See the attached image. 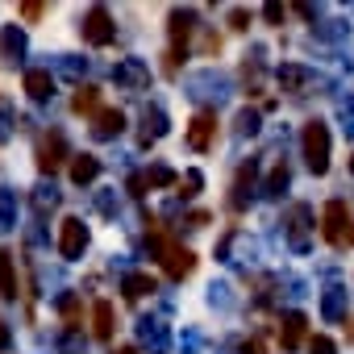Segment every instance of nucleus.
Here are the masks:
<instances>
[{
  "label": "nucleus",
  "mask_w": 354,
  "mask_h": 354,
  "mask_svg": "<svg viewBox=\"0 0 354 354\" xmlns=\"http://www.w3.org/2000/svg\"><path fill=\"white\" fill-rule=\"evenodd\" d=\"M300 142H304L308 171H313V175H325V171H329V129H325L321 121H308L304 133H300Z\"/></svg>",
  "instance_id": "f257e3e1"
},
{
  "label": "nucleus",
  "mask_w": 354,
  "mask_h": 354,
  "mask_svg": "<svg viewBox=\"0 0 354 354\" xmlns=\"http://www.w3.org/2000/svg\"><path fill=\"white\" fill-rule=\"evenodd\" d=\"M154 250H158V259H162V267H167V275H171V279L192 275L196 254H192L188 246H175V242H167V238H158V234H154Z\"/></svg>",
  "instance_id": "f03ea898"
},
{
  "label": "nucleus",
  "mask_w": 354,
  "mask_h": 354,
  "mask_svg": "<svg viewBox=\"0 0 354 354\" xmlns=\"http://www.w3.org/2000/svg\"><path fill=\"white\" fill-rule=\"evenodd\" d=\"M192 26H196V13L192 9H175L171 13V55H167V71L180 67V55H184V42H188Z\"/></svg>",
  "instance_id": "7ed1b4c3"
},
{
  "label": "nucleus",
  "mask_w": 354,
  "mask_h": 354,
  "mask_svg": "<svg viewBox=\"0 0 354 354\" xmlns=\"http://www.w3.org/2000/svg\"><path fill=\"white\" fill-rule=\"evenodd\" d=\"M308 221H313V213H308V205H292L288 209V246L296 250V254H304L308 250V242H313V230H308Z\"/></svg>",
  "instance_id": "20e7f679"
},
{
  "label": "nucleus",
  "mask_w": 354,
  "mask_h": 354,
  "mask_svg": "<svg viewBox=\"0 0 354 354\" xmlns=\"http://www.w3.org/2000/svg\"><path fill=\"white\" fill-rule=\"evenodd\" d=\"M80 30H84V42H88V46H109V42H113V34H117V26H113L109 9H100V5L84 17V26H80Z\"/></svg>",
  "instance_id": "39448f33"
},
{
  "label": "nucleus",
  "mask_w": 354,
  "mask_h": 354,
  "mask_svg": "<svg viewBox=\"0 0 354 354\" xmlns=\"http://www.w3.org/2000/svg\"><path fill=\"white\" fill-rule=\"evenodd\" d=\"M84 246H88V225H84L80 217H67V221L59 225V254H63V259H80Z\"/></svg>",
  "instance_id": "423d86ee"
},
{
  "label": "nucleus",
  "mask_w": 354,
  "mask_h": 354,
  "mask_svg": "<svg viewBox=\"0 0 354 354\" xmlns=\"http://www.w3.org/2000/svg\"><path fill=\"white\" fill-rule=\"evenodd\" d=\"M113 80H117V88H129V92H142V88L150 84V67H146L142 59H121V63L113 67Z\"/></svg>",
  "instance_id": "0eeeda50"
},
{
  "label": "nucleus",
  "mask_w": 354,
  "mask_h": 354,
  "mask_svg": "<svg viewBox=\"0 0 354 354\" xmlns=\"http://www.w3.org/2000/svg\"><path fill=\"white\" fill-rule=\"evenodd\" d=\"M275 75H279V88H283V92H292V96H304V92L313 88V80H317V75H313V67H304V63H283Z\"/></svg>",
  "instance_id": "6e6552de"
},
{
  "label": "nucleus",
  "mask_w": 354,
  "mask_h": 354,
  "mask_svg": "<svg viewBox=\"0 0 354 354\" xmlns=\"http://www.w3.org/2000/svg\"><path fill=\"white\" fill-rule=\"evenodd\" d=\"M321 230H325V238H329L333 246L346 242V201H329V205H325V213H321Z\"/></svg>",
  "instance_id": "1a4fd4ad"
},
{
  "label": "nucleus",
  "mask_w": 354,
  "mask_h": 354,
  "mask_svg": "<svg viewBox=\"0 0 354 354\" xmlns=\"http://www.w3.org/2000/svg\"><path fill=\"white\" fill-rule=\"evenodd\" d=\"M213 138H217V117L213 113H196L192 125H188V146L192 150H209Z\"/></svg>",
  "instance_id": "9d476101"
},
{
  "label": "nucleus",
  "mask_w": 354,
  "mask_h": 354,
  "mask_svg": "<svg viewBox=\"0 0 354 354\" xmlns=\"http://www.w3.org/2000/svg\"><path fill=\"white\" fill-rule=\"evenodd\" d=\"M346 300H350V292H346L342 283H329V288L321 292V317H325L329 325H337V321L346 317Z\"/></svg>",
  "instance_id": "9b49d317"
},
{
  "label": "nucleus",
  "mask_w": 354,
  "mask_h": 354,
  "mask_svg": "<svg viewBox=\"0 0 354 354\" xmlns=\"http://www.w3.org/2000/svg\"><path fill=\"white\" fill-rule=\"evenodd\" d=\"M121 129H125V113H121V109H100L96 121H92V138H100V142L117 138Z\"/></svg>",
  "instance_id": "f8f14e48"
},
{
  "label": "nucleus",
  "mask_w": 354,
  "mask_h": 354,
  "mask_svg": "<svg viewBox=\"0 0 354 354\" xmlns=\"http://www.w3.org/2000/svg\"><path fill=\"white\" fill-rule=\"evenodd\" d=\"M304 329H308V317H304V313H283V325H279L283 350H296V346L304 342Z\"/></svg>",
  "instance_id": "ddd939ff"
},
{
  "label": "nucleus",
  "mask_w": 354,
  "mask_h": 354,
  "mask_svg": "<svg viewBox=\"0 0 354 354\" xmlns=\"http://www.w3.org/2000/svg\"><path fill=\"white\" fill-rule=\"evenodd\" d=\"M63 154H67V142H63V133H50V138L42 142V150H38V167H42V171H59Z\"/></svg>",
  "instance_id": "4468645a"
},
{
  "label": "nucleus",
  "mask_w": 354,
  "mask_h": 354,
  "mask_svg": "<svg viewBox=\"0 0 354 354\" xmlns=\"http://www.w3.org/2000/svg\"><path fill=\"white\" fill-rule=\"evenodd\" d=\"M0 296L17 300V263H13V250L5 246H0Z\"/></svg>",
  "instance_id": "2eb2a0df"
},
{
  "label": "nucleus",
  "mask_w": 354,
  "mask_h": 354,
  "mask_svg": "<svg viewBox=\"0 0 354 354\" xmlns=\"http://www.w3.org/2000/svg\"><path fill=\"white\" fill-rule=\"evenodd\" d=\"M26 92H30V100H50L55 96V75L50 71H26Z\"/></svg>",
  "instance_id": "dca6fc26"
},
{
  "label": "nucleus",
  "mask_w": 354,
  "mask_h": 354,
  "mask_svg": "<svg viewBox=\"0 0 354 354\" xmlns=\"http://www.w3.org/2000/svg\"><path fill=\"white\" fill-rule=\"evenodd\" d=\"M100 175V158L96 154H75V162H71V180L84 188V184H92Z\"/></svg>",
  "instance_id": "f3484780"
},
{
  "label": "nucleus",
  "mask_w": 354,
  "mask_h": 354,
  "mask_svg": "<svg viewBox=\"0 0 354 354\" xmlns=\"http://www.w3.org/2000/svg\"><path fill=\"white\" fill-rule=\"evenodd\" d=\"M138 337H142V346H150V354H167V329L158 321H142Z\"/></svg>",
  "instance_id": "a211bd4d"
},
{
  "label": "nucleus",
  "mask_w": 354,
  "mask_h": 354,
  "mask_svg": "<svg viewBox=\"0 0 354 354\" xmlns=\"http://www.w3.org/2000/svg\"><path fill=\"white\" fill-rule=\"evenodd\" d=\"M92 333H96L100 342L113 337V304H109V300H96V308H92Z\"/></svg>",
  "instance_id": "6ab92c4d"
},
{
  "label": "nucleus",
  "mask_w": 354,
  "mask_h": 354,
  "mask_svg": "<svg viewBox=\"0 0 354 354\" xmlns=\"http://www.w3.org/2000/svg\"><path fill=\"white\" fill-rule=\"evenodd\" d=\"M0 55H5L9 63H17L26 55V38H21L17 26H5V34H0Z\"/></svg>",
  "instance_id": "aec40b11"
},
{
  "label": "nucleus",
  "mask_w": 354,
  "mask_h": 354,
  "mask_svg": "<svg viewBox=\"0 0 354 354\" xmlns=\"http://www.w3.org/2000/svg\"><path fill=\"white\" fill-rule=\"evenodd\" d=\"M146 129H142V146H150V142H158L162 133H167V117H162V109H146Z\"/></svg>",
  "instance_id": "412c9836"
},
{
  "label": "nucleus",
  "mask_w": 354,
  "mask_h": 354,
  "mask_svg": "<svg viewBox=\"0 0 354 354\" xmlns=\"http://www.w3.org/2000/svg\"><path fill=\"white\" fill-rule=\"evenodd\" d=\"M250 188H254V162H246V167L238 171V184H234V209H246Z\"/></svg>",
  "instance_id": "4be33fe9"
},
{
  "label": "nucleus",
  "mask_w": 354,
  "mask_h": 354,
  "mask_svg": "<svg viewBox=\"0 0 354 354\" xmlns=\"http://www.w3.org/2000/svg\"><path fill=\"white\" fill-rule=\"evenodd\" d=\"M288 180H292V175H288V167L279 162V167H275V171L267 175V184H263V196H271V201H275V196H283V188H288Z\"/></svg>",
  "instance_id": "5701e85b"
},
{
  "label": "nucleus",
  "mask_w": 354,
  "mask_h": 354,
  "mask_svg": "<svg viewBox=\"0 0 354 354\" xmlns=\"http://www.w3.org/2000/svg\"><path fill=\"white\" fill-rule=\"evenodd\" d=\"M121 288H125V300H142L146 292H154V279L150 275H125Z\"/></svg>",
  "instance_id": "b1692460"
},
{
  "label": "nucleus",
  "mask_w": 354,
  "mask_h": 354,
  "mask_svg": "<svg viewBox=\"0 0 354 354\" xmlns=\"http://www.w3.org/2000/svg\"><path fill=\"white\" fill-rule=\"evenodd\" d=\"M96 104H100V92H96V88H80L75 100H71L75 113H96Z\"/></svg>",
  "instance_id": "393cba45"
},
{
  "label": "nucleus",
  "mask_w": 354,
  "mask_h": 354,
  "mask_svg": "<svg viewBox=\"0 0 354 354\" xmlns=\"http://www.w3.org/2000/svg\"><path fill=\"white\" fill-rule=\"evenodd\" d=\"M146 184L150 188H167V184H175V171L171 167H150L146 171Z\"/></svg>",
  "instance_id": "a878e982"
},
{
  "label": "nucleus",
  "mask_w": 354,
  "mask_h": 354,
  "mask_svg": "<svg viewBox=\"0 0 354 354\" xmlns=\"http://www.w3.org/2000/svg\"><path fill=\"white\" fill-rule=\"evenodd\" d=\"M337 121H342V129H346V133H354V92H350V96H342V104H337Z\"/></svg>",
  "instance_id": "bb28decb"
},
{
  "label": "nucleus",
  "mask_w": 354,
  "mask_h": 354,
  "mask_svg": "<svg viewBox=\"0 0 354 354\" xmlns=\"http://www.w3.org/2000/svg\"><path fill=\"white\" fill-rule=\"evenodd\" d=\"M13 209H17V196H0V230L13 225Z\"/></svg>",
  "instance_id": "cd10ccee"
},
{
  "label": "nucleus",
  "mask_w": 354,
  "mask_h": 354,
  "mask_svg": "<svg viewBox=\"0 0 354 354\" xmlns=\"http://www.w3.org/2000/svg\"><path fill=\"white\" fill-rule=\"evenodd\" d=\"M254 129H259V113H250V109H246V113H238V133L246 138V133H254Z\"/></svg>",
  "instance_id": "c85d7f7f"
},
{
  "label": "nucleus",
  "mask_w": 354,
  "mask_h": 354,
  "mask_svg": "<svg viewBox=\"0 0 354 354\" xmlns=\"http://www.w3.org/2000/svg\"><path fill=\"white\" fill-rule=\"evenodd\" d=\"M201 188H205V175H201V171H188V175H184V196H196Z\"/></svg>",
  "instance_id": "c756f323"
},
{
  "label": "nucleus",
  "mask_w": 354,
  "mask_h": 354,
  "mask_svg": "<svg viewBox=\"0 0 354 354\" xmlns=\"http://www.w3.org/2000/svg\"><path fill=\"white\" fill-rule=\"evenodd\" d=\"M317 34H321V38H346V34H350V30H346V26H342V21H325V26H321V30H317Z\"/></svg>",
  "instance_id": "7c9ffc66"
},
{
  "label": "nucleus",
  "mask_w": 354,
  "mask_h": 354,
  "mask_svg": "<svg viewBox=\"0 0 354 354\" xmlns=\"http://www.w3.org/2000/svg\"><path fill=\"white\" fill-rule=\"evenodd\" d=\"M42 13H46V5H38V0H26V5H21V17L26 21H38Z\"/></svg>",
  "instance_id": "2f4dec72"
},
{
  "label": "nucleus",
  "mask_w": 354,
  "mask_h": 354,
  "mask_svg": "<svg viewBox=\"0 0 354 354\" xmlns=\"http://www.w3.org/2000/svg\"><path fill=\"white\" fill-rule=\"evenodd\" d=\"M308 354H337V350H333L329 337H313V342H308Z\"/></svg>",
  "instance_id": "473e14b6"
},
{
  "label": "nucleus",
  "mask_w": 354,
  "mask_h": 354,
  "mask_svg": "<svg viewBox=\"0 0 354 354\" xmlns=\"http://www.w3.org/2000/svg\"><path fill=\"white\" fill-rule=\"evenodd\" d=\"M59 308H63V317H67V321H75V313H80V300H75V296H63V300H59Z\"/></svg>",
  "instance_id": "72a5a7b5"
},
{
  "label": "nucleus",
  "mask_w": 354,
  "mask_h": 354,
  "mask_svg": "<svg viewBox=\"0 0 354 354\" xmlns=\"http://www.w3.org/2000/svg\"><path fill=\"white\" fill-rule=\"evenodd\" d=\"M246 21H250L246 9H234V13H230V26H234V30H246Z\"/></svg>",
  "instance_id": "f704fd0d"
},
{
  "label": "nucleus",
  "mask_w": 354,
  "mask_h": 354,
  "mask_svg": "<svg viewBox=\"0 0 354 354\" xmlns=\"http://www.w3.org/2000/svg\"><path fill=\"white\" fill-rule=\"evenodd\" d=\"M263 17H267L271 26H279V21H283V9H279V5H267V9H263Z\"/></svg>",
  "instance_id": "c9c22d12"
},
{
  "label": "nucleus",
  "mask_w": 354,
  "mask_h": 354,
  "mask_svg": "<svg viewBox=\"0 0 354 354\" xmlns=\"http://www.w3.org/2000/svg\"><path fill=\"white\" fill-rule=\"evenodd\" d=\"M0 346H9V329H5V321H0Z\"/></svg>",
  "instance_id": "e433bc0d"
},
{
  "label": "nucleus",
  "mask_w": 354,
  "mask_h": 354,
  "mask_svg": "<svg viewBox=\"0 0 354 354\" xmlns=\"http://www.w3.org/2000/svg\"><path fill=\"white\" fill-rule=\"evenodd\" d=\"M113 354H138V350H133V346H121V350H113Z\"/></svg>",
  "instance_id": "4c0bfd02"
},
{
  "label": "nucleus",
  "mask_w": 354,
  "mask_h": 354,
  "mask_svg": "<svg viewBox=\"0 0 354 354\" xmlns=\"http://www.w3.org/2000/svg\"><path fill=\"white\" fill-rule=\"evenodd\" d=\"M350 175H354V154H350Z\"/></svg>",
  "instance_id": "58836bf2"
},
{
  "label": "nucleus",
  "mask_w": 354,
  "mask_h": 354,
  "mask_svg": "<svg viewBox=\"0 0 354 354\" xmlns=\"http://www.w3.org/2000/svg\"><path fill=\"white\" fill-rule=\"evenodd\" d=\"M350 242H354V230H350Z\"/></svg>",
  "instance_id": "ea45409f"
}]
</instances>
